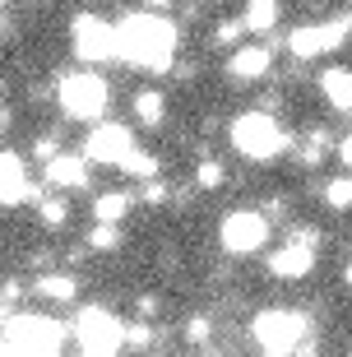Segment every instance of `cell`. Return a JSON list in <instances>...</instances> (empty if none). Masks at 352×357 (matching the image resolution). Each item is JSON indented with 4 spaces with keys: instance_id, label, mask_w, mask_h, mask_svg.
Masks as SVG:
<instances>
[{
    "instance_id": "cell-20",
    "label": "cell",
    "mask_w": 352,
    "mask_h": 357,
    "mask_svg": "<svg viewBox=\"0 0 352 357\" xmlns=\"http://www.w3.org/2000/svg\"><path fill=\"white\" fill-rule=\"evenodd\" d=\"M89 246L93 251H116L121 246V223H102V218H98L93 232H89Z\"/></svg>"
},
{
    "instance_id": "cell-2",
    "label": "cell",
    "mask_w": 352,
    "mask_h": 357,
    "mask_svg": "<svg viewBox=\"0 0 352 357\" xmlns=\"http://www.w3.org/2000/svg\"><path fill=\"white\" fill-rule=\"evenodd\" d=\"M250 334L264 353H311L315 339H311V320L301 311H287V306H269L260 316L250 320Z\"/></svg>"
},
{
    "instance_id": "cell-11",
    "label": "cell",
    "mask_w": 352,
    "mask_h": 357,
    "mask_svg": "<svg viewBox=\"0 0 352 357\" xmlns=\"http://www.w3.org/2000/svg\"><path fill=\"white\" fill-rule=\"evenodd\" d=\"M311 269H315V251H311V241H301V237L269 255V274L274 278H306Z\"/></svg>"
},
{
    "instance_id": "cell-1",
    "label": "cell",
    "mask_w": 352,
    "mask_h": 357,
    "mask_svg": "<svg viewBox=\"0 0 352 357\" xmlns=\"http://www.w3.org/2000/svg\"><path fill=\"white\" fill-rule=\"evenodd\" d=\"M181 52V33L176 24H167L162 14H125L116 24V61L139 70H153V75H167L171 61Z\"/></svg>"
},
{
    "instance_id": "cell-7",
    "label": "cell",
    "mask_w": 352,
    "mask_h": 357,
    "mask_svg": "<svg viewBox=\"0 0 352 357\" xmlns=\"http://www.w3.org/2000/svg\"><path fill=\"white\" fill-rule=\"evenodd\" d=\"M70 47L84 66H102L116 61V24H107L102 14H79L70 24Z\"/></svg>"
},
{
    "instance_id": "cell-18",
    "label": "cell",
    "mask_w": 352,
    "mask_h": 357,
    "mask_svg": "<svg viewBox=\"0 0 352 357\" xmlns=\"http://www.w3.org/2000/svg\"><path fill=\"white\" fill-rule=\"evenodd\" d=\"M135 199L125 195V190H112V195H98V204H93V218H102V223H121L125 213H130Z\"/></svg>"
},
{
    "instance_id": "cell-33",
    "label": "cell",
    "mask_w": 352,
    "mask_h": 357,
    "mask_svg": "<svg viewBox=\"0 0 352 357\" xmlns=\"http://www.w3.org/2000/svg\"><path fill=\"white\" fill-rule=\"evenodd\" d=\"M343 283H348V288H352V260H348V269H343Z\"/></svg>"
},
{
    "instance_id": "cell-32",
    "label": "cell",
    "mask_w": 352,
    "mask_h": 357,
    "mask_svg": "<svg viewBox=\"0 0 352 357\" xmlns=\"http://www.w3.org/2000/svg\"><path fill=\"white\" fill-rule=\"evenodd\" d=\"M339 158H343V162H348V167H352V135H348V139H343V144H339Z\"/></svg>"
},
{
    "instance_id": "cell-4",
    "label": "cell",
    "mask_w": 352,
    "mask_h": 357,
    "mask_svg": "<svg viewBox=\"0 0 352 357\" xmlns=\"http://www.w3.org/2000/svg\"><path fill=\"white\" fill-rule=\"evenodd\" d=\"M232 149L250 162H274L278 153L292 149V135H283V126L269 112H241L232 121Z\"/></svg>"
},
{
    "instance_id": "cell-26",
    "label": "cell",
    "mask_w": 352,
    "mask_h": 357,
    "mask_svg": "<svg viewBox=\"0 0 352 357\" xmlns=\"http://www.w3.org/2000/svg\"><path fill=\"white\" fill-rule=\"evenodd\" d=\"M195 185H199V190H218V185H222V167L204 158V162H199V172H195Z\"/></svg>"
},
{
    "instance_id": "cell-31",
    "label": "cell",
    "mask_w": 352,
    "mask_h": 357,
    "mask_svg": "<svg viewBox=\"0 0 352 357\" xmlns=\"http://www.w3.org/2000/svg\"><path fill=\"white\" fill-rule=\"evenodd\" d=\"M14 302H19V283H5V311H14Z\"/></svg>"
},
{
    "instance_id": "cell-15",
    "label": "cell",
    "mask_w": 352,
    "mask_h": 357,
    "mask_svg": "<svg viewBox=\"0 0 352 357\" xmlns=\"http://www.w3.org/2000/svg\"><path fill=\"white\" fill-rule=\"evenodd\" d=\"M320 89H325V98L339 107V112H352V70H343V66L325 70V75H320Z\"/></svg>"
},
{
    "instance_id": "cell-24",
    "label": "cell",
    "mask_w": 352,
    "mask_h": 357,
    "mask_svg": "<svg viewBox=\"0 0 352 357\" xmlns=\"http://www.w3.org/2000/svg\"><path fill=\"white\" fill-rule=\"evenodd\" d=\"M325 153H329V135L325 130H311V139L301 144V162H306V167H315Z\"/></svg>"
},
{
    "instance_id": "cell-6",
    "label": "cell",
    "mask_w": 352,
    "mask_h": 357,
    "mask_svg": "<svg viewBox=\"0 0 352 357\" xmlns=\"http://www.w3.org/2000/svg\"><path fill=\"white\" fill-rule=\"evenodd\" d=\"M112 107V89L102 75L93 70H75L61 79V112L75 121H102V112Z\"/></svg>"
},
{
    "instance_id": "cell-23",
    "label": "cell",
    "mask_w": 352,
    "mask_h": 357,
    "mask_svg": "<svg viewBox=\"0 0 352 357\" xmlns=\"http://www.w3.org/2000/svg\"><path fill=\"white\" fill-rule=\"evenodd\" d=\"M241 33H250L246 19H227V24L213 28V47H236V42H241Z\"/></svg>"
},
{
    "instance_id": "cell-29",
    "label": "cell",
    "mask_w": 352,
    "mask_h": 357,
    "mask_svg": "<svg viewBox=\"0 0 352 357\" xmlns=\"http://www.w3.org/2000/svg\"><path fill=\"white\" fill-rule=\"evenodd\" d=\"M33 158H42V162H52V158H56V139H52V135H42L38 144H33Z\"/></svg>"
},
{
    "instance_id": "cell-27",
    "label": "cell",
    "mask_w": 352,
    "mask_h": 357,
    "mask_svg": "<svg viewBox=\"0 0 352 357\" xmlns=\"http://www.w3.org/2000/svg\"><path fill=\"white\" fill-rule=\"evenodd\" d=\"M209 334H213L209 316H195L190 325H185V339H190V344H209Z\"/></svg>"
},
{
    "instance_id": "cell-30",
    "label": "cell",
    "mask_w": 352,
    "mask_h": 357,
    "mask_svg": "<svg viewBox=\"0 0 352 357\" xmlns=\"http://www.w3.org/2000/svg\"><path fill=\"white\" fill-rule=\"evenodd\" d=\"M130 344L148 348V344H153V325H130Z\"/></svg>"
},
{
    "instance_id": "cell-5",
    "label": "cell",
    "mask_w": 352,
    "mask_h": 357,
    "mask_svg": "<svg viewBox=\"0 0 352 357\" xmlns=\"http://www.w3.org/2000/svg\"><path fill=\"white\" fill-rule=\"evenodd\" d=\"M70 334H75L79 353H89V357H112V353H121V348L130 344V330H125L107 306H84L75 316V325H70Z\"/></svg>"
},
{
    "instance_id": "cell-9",
    "label": "cell",
    "mask_w": 352,
    "mask_h": 357,
    "mask_svg": "<svg viewBox=\"0 0 352 357\" xmlns=\"http://www.w3.org/2000/svg\"><path fill=\"white\" fill-rule=\"evenodd\" d=\"M130 126H116V121H98L89 130V139H84V153H89V162H107V167H121V162L130 158Z\"/></svg>"
},
{
    "instance_id": "cell-25",
    "label": "cell",
    "mask_w": 352,
    "mask_h": 357,
    "mask_svg": "<svg viewBox=\"0 0 352 357\" xmlns=\"http://www.w3.org/2000/svg\"><path fill=\"white\" fill-rule=\"evenodd\" d=\"M42 223L47 227H66L70 223V204L66 199H42Z\"/></svg>"
},
{
    "instance_id": "cell-21",
    "label": "cell",
    "mask_w": 352,
    "mask_h": 357,
    "mask_svg": "<svg viewBox=\"0 0 352 357\" xmlns=\"http://www.w3.org/2000/svg\"><path fill=\"white\" fill-rule=\"evenodd\" d=\"M325 204H329V209H352V176H334V181H325Z\"/></svg>"
},
{
    "instance_id": "cell-13",
    "label": "cell",
    "mask_w": 352,
    "mask_h": 357,
    "mask_svg": "<svg viewBox=\"0 0 352 357\" xmlns=\"http://www.w3.org/2000/svg\"><path fill=\"white\" fill-rule=\"evenodd\" d=\"M47 181L61 185V190H84V185H89V153H84V158L56 153V158L47 162Z\"/></svg>"
},
{
    "instance_id": "cell-14",
    "label": "cell",
    "mask_w": 352,
    "mask_h": 357,
    "mask_svg": "<svg viewBox=\"0 0 352 357\" xmlns=\"http://www.w3.org/2000/svg\"><path fill=\"white\" fill-rule=\"evenodd\" d=\"M287 52L297 56V61H315V56H325L329 52V42H325V24H301L287 33Z\"/></svg>"
},
{
    "instance_id": "cell-34",
    "label": "cell",
    "mask_w": 352,
    "mask_h": 357,
    "mask_svg": "<svg viewBox=\"0 0 352 357\" xmlns=\"http://www.w3.org/2000/svg\"><path fill=\"white\" fill-rule=\"evenodd\" d=\"M148 5H153V10H167V5H171V0H148Z\"/></svg>"
},
{
    "instance_id": "cell-8",
    "label": "cell",
    "mask_w": 352,
    "mask_h": 357,
    "mask_svg": "<svg viewBox=\"0 0 352 357\" xmlns=\"http://www.w3.org/2000/svg\"><path fill=\"white\" fill-rule=\"evenodd\" d=\"M218 241H222V251H232V255H255L269 241V213H260V209L227 213L218 227Z\"/></svg>"
},
{
    "instance_id": "cell-10",
    "label": "cell",
    "mask_w": 352,
    "mask_h": 357,
    "mask_svg": "<svg viewBox=\"0 0 352 357\" xmlns=\"http://www.w3.org/2000/svg\"><path fill=\"white\" fill-rule=\"evenodd\" d=\"M0 199H5V204H24V199H42V185L33 181V176H28V167H24V158H19V153H14V149H5V153H0Z\"/></svg>"
},
{
    "instance_id": "cell-12",
    "label": "cell",
    "mask_w": 352,
    "mask_h": 357,
    "mask_svg": "<svg viewBox=\"0 0 352 357\" xmlns=\"http://www.w3.org/2000/svg\"><path fill=\"white\" fill-rule=\"evenodd\" d=\"M269 66H274L269 47H236V52L227 56V79L232 84H255V79L269 75Z\"/></svg>"
},
{
    "instance_id": "cell-19",
    "label": "cell",
    "mask_w": 352,
    "mask_h": 357,
    "mask_svg": "<svg viewBox=\"0 0 352 357\" xmlns=\"http://www.w3.org/2000/svg\"><path fill=\"white\" fill-rule=\"evenodd\" d=\"M162 112H167L162 93H153V89L135 93V116H139V126H162Z\"/></svg>"
},
{
    "instance_id": "cell-17",
    "label": "cell",
    "mask_w": 352,
    "mask_h": 357,
    "mask_svg": "<svg viewBox=\"0 0 352 357\" xmlns=\"http://www.w3.org/2000/svg\"><path fill=\"white\" fill-rule=\"evenodd\" d=\"M246 28L250 33H269V28L278 24V0H246Z\"/></svg>"
},
{
    "instance_id": "cell-22",
    "label": "cell",
    "mask_w": 352,
    "mask_h": 357,
    "mask_svg": "<svg viewBox=\"0 0 352 357\" xmlns=\"http://www.w3.org/2000/svg\"><path fill=\"white\" fill-rule=\"evenodd\" d=\"M121 167H125L130 176H139V181H153L158 176V158L153 153H139V149H130V158L121 162Z\"/></svg>"
},
{
    "instance_id": "cell-28",
    "label": "cell",
    "mask_w": 352,
    "mask_h": 357,
    "mask_svg": "<svg viewBox=\"0 0 352 357\" xmlns=\"http://www.w3.org/2000/svg\"><path fill=\"white\" fill-rule=\"evenodd\" d=\"M167 195H171V190H167L162 181H158V176H153V181H144V199H148V204H162Z\"/></svg>"
},
{
    "instance_id": "cell-16",
    "label": "cell",
    "mask_w": 352,
    "mask_h": 357,
    "mask_svg": "<svg viewBox=\"0 0 352 357\" xmlns=\"http://www.w3.org/2000/svg\"><path fill=\"white\" fill-rule=\"evenodd\" d=\"M33 292H38V297H47V302H75L79 283L70 274H42L38 283H33Z\"/></svg>"
},
{
    "instance_id": "cell-3",
    "label": "cell",
    "mask_w": 352,
    "mask_h": 357,
    "mask_svg": "<svg viewBox=\"0 0 352 357\" xmlns=\"http://www.w3.org/2000/svg\"><path fill=\"white\" fill-rule=\"evenodd\" d=\"M61 344H66V325L52 316H14V311H5V339H0V348L10 357H52L61 353Z\"/></svg>"
}]
</instances>
